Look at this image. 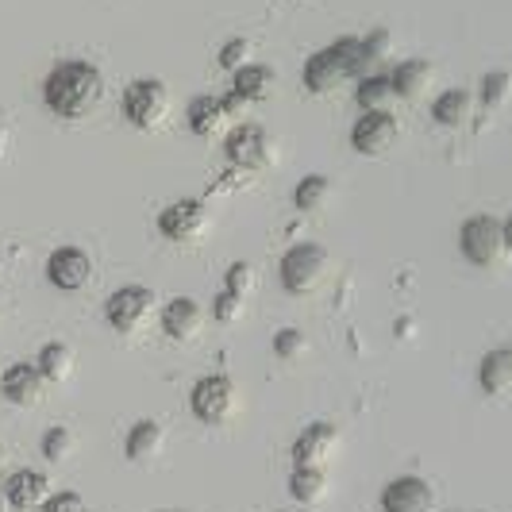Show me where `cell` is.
Listing matches in <instances>:
<instances>
[{
    "instance_id": "cell-1",
    "label": "cell",
    "mask_w": 512,
    "mask_h": 512,
    "mask_svg": "<svg viewBox=\"0 0 512 512\" xmlns=\"http://www.w3.org/2000/svg\"><path fill=\"white\" fill-rule=\"evenodd\" d=\"M104 93L101 70L89 62H58L47 81H43V101L54 116L62 120H81L89 116Z\"/></svg>"
},
{
    "instance_id": "cell-2",
    "label": "cell",
    "mask_w": 512,
    "mask_h": 512,
    "mask_svg": "<svg viewBox=\"0 0 512 512\" xmlns=\"http://www.w3.org/2000/svg\"><path fill=\"white\" fill-rule=\"evenodd\" d=\"M366 47L362 39H339L332 47H324L320 54H312L305 66V85L312 93H332L347 77H362L366 70Z\"/></svg>"
},
{
    "instance_id": "cell-3",
    "label": "cell",
    "mask_w": 512,
    "mask_h": 512,
    "mask_svg": "<svg viewBox=\"0 0 512 512\" xmlns=\"http://www.w3.org/2000/svg\"><path fill=\"white\" fill-rule=\"evenodd\" d=\"M459 247H462V258L470 262V266H497L505 251H509V243H505V224L497 220V216H470L466 224L459 228Z\"/></svg>"
},
{
    "instance_id": "cell-4",
    "label": "cell",
    "mask_w": 512,
    "mask_h": 512,
    "mask_svg": "<svg viewBox=\"0 0 512 512\" xmlns=\"http://www.w3.org/2000/svg\"><path fill=\"white\" fill-rule=\"evenodd\" d=\"M189 409L208 428L212 424H228L231 416H235V409H239V389L224 374L201 378V382L193 385V393H189Z\"/></svg>"
},
{
    "instance_id": "cell-5",
    "label": "cell",
    "mask_w": 512,
    "mask_h": 512,
    "mask_svg": "<svg viewBox=\"0 0 512 512\" xmlns=\"http://www.w3.org/2000/svg\"><path fill=\"white\" fill-rule=\"evenodd\" d=\"M328 274V251L316 243H297L293 251H285L282 258V285L293 297H305Z\"/></svg>"
},
{
    "instance_id": "cell-6",
    "label": "cell",
    "mask_w": 512,
    "mask_h": 512,
    "mask_svg": "<svg viewBox=\"0 0 512 512\" xmlns=\"http://www.w3.org/2000/svg\"><path fill=\"white\" fill-rule=\"evenodd\" d=\"M166 112H170V93H166L162 81H154V77L131 81L128 93H124V116H128L135 128L143 131L158 128L166 120Z\"/></svg>"
},
{
    "instance_id": "cell-7",
    "label": "cell",
    "mask_w": 512,
    "mask_h": 512,
    "mask_svg": "<svg viewBox=\"0 0 512 512\" xmlns=\"http://www.w3.org/2000/svg\"><path fill=\"white\" fill-rule=\"evenodd\" d=\"M151 308H154L151 289H143V285H124V289H116V293L108 297L104 316H108V324H112L120 335H131L147 324Z\"/></svg>"
},
{
    "instance_id": "cell-8",
    "label": "cell",
    "mask_w": 512,
    "mask_h": 512,
    "mask_svg": "<svg viewBox=\"0 0 512 512\" xmlns=\"http://www.w3.org/2000/svg\"><path fill=\"white\" fill-rule=\"evenodd\" d=\"M335 451H339V428L328 420H316L293 443V462L301 470H324L335 459Z\"/></svg>"
},
{
    "instance_id": "cell-9",
    "label": "cell",
    "mask_w": 512,
    "mask_h": 512,
    "mask_svg": "<svg viewBox=\"0 0 512 512\" xmlns=\"http://www.w3.org/2000/svg\"><path fill=\"white\" fill-rule=\"evenodd\" d=\"M158 231L174 243H197L208 231V208L201 201H178V205L162 208Z\"/></svg>"
},
{
    "instance_id": "cell-10",
    "label": "cell",
    "mask_w": 512,
    "mask_h": 512,
    "mask_svg": "<svg viewBox=\"0 0 512 512\" xmlns=\"http://www.w3.org/2000/svg\"><path fill=\"white\" fill-rule=\"evenodd\" d=\"M231 166L239 170H262L270 162V135L258 128V124H239L224 143Z\"/></svg>"
},
{
    "instance_id": "cell-11",
    "label": "cell",
    "mask_w": 512,
    "mask_h": 512,
    "mask_svg": "<svg viewBox=\"0 0 512 512\" xmlns=\"http://www.w3.org/2000/svg\"><path fill=\"white\" fill-rule=\"evenodd\" d=\"M397 135H401V128H397V116L393 112H366L359 124H355V131H351V147L359 154L378 158V154H385L397 143Z\"/></svg>"
},
{
    "instance_id": "cell-12",
    "label": "cell",
    "mask_w": 512,
    "mask_h": 512,
    "mask_svg": "<svg viewBox=\"0 0 512 512\" xmlns=\"http://www.w3.org/2000/svg\"><path fill=\"white\" fill-rule=\"evenodd\" d=\"M47 278H51L54 289L77 293V289H85L89 278H93V258L85 255L81 247H62V251H54L51 262H47Z\"/></svg>"
},
{
    "instance_id": "cell-13",
    "label": "cell",
    "mask_w": 512,
    "mask_h": 512,
    "mask_svg": "<svg viewBox=\"0 0 512 512\" xmlns=\"http://www.w3.org/2000/svg\"><path fill=\"white\" fill-rule=\"evenodd\" d=\"M436 505V493L424 478L405 474V478H393L382 489V509L385 512H428Z\"/></svg>"
},
{
    "instance_id": "cell-14",
    "label": "cell",
    "mask_w": 512,
    "mask_h": 512,
    "mask_svg": "<svg viewBox=\"0 0 512 512\" xmlns=\"http://www.w3.org/2000/svg\"><path fill=\"white\" fill-rule=\"evenodd\" d=\"M4 497H8V505H12L16 512H31V509H43V505L51 501L54 486L43 470H20V474L8 478Z\"/></svg>"
},
{
    "instance_id": "cell-15",
    "label": "cell",
    "mask_w": 512,
    "mask_h": 512,
    "mask_svg": "<svg viewBox=\"0 0 512 512\" xmlns=\"http://www.w3.org/2000/svg\"><path fill=\"white\" fill-rule=\"evenodd\" d=\"M43 374H39V366L35 362H16V366H8L4 374H0V393H4V401H12V405H20V409H31V405H39V397H43Z\"/></svg>"
},
{
    "instance_id": "cell-16",
    "label": "cell",
    "mask_w": 512,
    "mask_h": 512,
    "mask_svg": "<svg viewBox=\"0 0 512 512\" xmlns=\"http://www.w3.org/2000/svg\"><path fill=\"white\" fill-rule=\"evenodd\" d=\"M201 324H205V312H201L197 301H189V297H174L170 305L162 308V328H166L170 339H178V343L197 339Z\"/></svg>"
},
{
    "instance_id": "cell-17",
    "label": "cell",
    "mask_w": 512,
    "mask_h": 512,
    "mask_svg": "<svg viewBox=\"0 0 512 512\" xmlns=\"http://www.w3.org/2000/svg\"><path fill=\"white\" fill-rule=\"evenodd\" d=\"M478 385L489 397H509L512 393V347H497L489 351L482 366H478Z\"/></svg>"
},
{
    "instance_id": "cell-18",
    "label": "cell",
    "mask_w": 512,
    "mask_h": 512,
    "mask_svg": "<svg viewBox=\"0 0 512 512\" xmlns=\"http://www.w3.org/2000/svg\"><path fill=\"white\" fill-rule=\"evenodd\" d=\"M393 93L397 97H405V101H416L428 85H432V77H436V66L428 62V58H409V62H401L397 70H393Z\"/></svg>"
},
{
    "instance_id": "cell-19",
    "label": "cell",
    "mask_w": 512,
    "mask_h": 512,
    "mask_svg": "<svg viewBox=\"0 0 512 512\" xmlns=\"http://www.w3.org/2000/svg\"><path fill=\"white\" fill-rule=\"evenodd\" d=\"M228 120V108H224V97H197L189 104V131L197 139H212L216 131L224 128Z\"/></svg>"
},
{
    "instance_id": "cell-20",
    "label": "cell",
    "mask_w": 512,
    "mask_h": 512,
    "mask_svg": "<svg viewBox=\"0 0 512 512\" xmlns=\"http://www.w3.org/2000/svg\"><path fill=\"white\" fill-rule=\"evenodd\" d=\"M162 443H166V432H162V424L158 420H139L135 428L128 432V443H124V451H128L131 462H151L158 451H162Z\"/></svg>"
},
{
    "instance_id": "cell-21",
    "label": "cell",
    "mask_w": 512,
    "mask_h": 512,
    "mask_svg": "<svg viewBox=\"0 0 512 512\" xmlns=\"http://www.w3.org/2000/svg\"><path fill=\"white\" fill-rule=\"evenodd\" d=\"M470 108H474V97L466 89H447L436 104H432V116L443 128H462L470 120Z\"/></svg>"
},
{
    "instance_id": "cell-22",
    "label": "cell",
    "mask_w": 512,
    "mask_h": 512,
    "mask_svg": "<svg viewBox=\"0 0 512 512\" xmlns=\"http://www.w3.org/2000/svg\"><path fill=\"white\" fill-rule=\"evenodd\" d=\"M39 374L47 378V382H66L70 374H74V351H70V343H47L43 351H39Z\"/></svg>"
},
{
    "instance_id": "cell-23",
    "label": "cell",
    "mask_w": 512,
    "mask_h": 512,
    "mask_svg": "<svg viewBox=\"0 0 512 512\" xmlns=\"http://www.w3.org/2000/svg\"><path fill=\"white\" fill-rule=\"evenodd\" d=\"M393 77L385 74H370L359 81V93H355V101L362 104V112H389V104H393Z\"/></svg>"
},
{
    "instance_id": "cell-24",
    "label": "cell",
    "mask_w": 512,
    "mask_h": 512,
    "mask_svg": "<svg viewBox=\"0 0 512 512\" xmlns=\"http://www.w3.org/2000/svg\"><path fill=\"white\" fill-rule=\"evenodd\" d=\"M289 493H293V501H301V505H320L324 497H328V478H324V470H293V478H289Z\"/></svg>"
},
{
    "instance_id": "cell-25",
    "label": "cell",
    "mask_w": 512,
    "mask_h": 512,
    "mask_svg": "<svg viewBox=\"0 0 512 512\" xmlns=\"http://www.w3.org/2000/svg\"><path fill=\"white\" fill-rule=\"evenodd\" d=\"M270 89H274V70H270V66L247 62V66L235 74V93L247 97V101H262Z\"/></svg>"
},
{
    "instance_id": "cell-26",
    "label": "cell",
    "mask_w": 512,
    "mask_h": 512,
    "mask_svg": "<svg viewBox=\"0 0 512 512\" xmlns=\"http://www.w3.org/2000/svg\"><path fill=\"white\" fill-rule=\"evenodd\" d=\"M328 197H332V181L324 178V174H308L297 185V193H293V205L301 208V212H320V208L328 205Z\"/></svg>"
},
{
    "instance_id": "cell-27",
    "label": "cell",
    "mask_w": 512,
    "mask_h": 512,
    "mask_svg": "<svg viewBox=\"0 0 512 512\" xmlns=\"http://www.w3.org/2000/svg\"><path fill=\"white\" fill-rule=\"evenodd\" d=\"M74 447H77L74 432H70L66 424H54L51 432L43 436V459H47V462H66L70 455H74Z\"/></svg>"
},
{
    "instance_id": "cell-28",
    "label": "cell",
    "mask_w": 512,
    "mask_h": 512,
    "mask_svg": "<svg viewBox=\"0 0 512 512\" xmlns=\"http://www.w3.org/2000/svg\"><path fill=\"white\" fill-rule=\"evenodd\" d=\"M512 93V77L505 70H493V74L482 77V104L486 108H501V104L509 101Z\"/></svg>"
},
{
    "instance_id": "cell-29",
    "label": "cell",
    "mask_w": 512,
    "mask_h": 512,
    "mask_svg": "<svg viewBox=\"0 0 512 512\" xmlns=\"http://www.w3.org/2000/svg\"><path fill=\"white\" fill-rule=\"evenodd\" d=\"M305 347H308V339L301 328H282V332L274 335V355L285 362H293V359H301L305 355Z\"/></svg>"
},
{
    "instance_id": "cell-30",
    "label": "cell",
    "mask_w": 512,
    "mask_h": 512,
    "mask_svg": "<svg viewBox=\"0 0 512 512\" xmlns=\"http://www.w3.org/2000/svg\"><path fill=\"white\" fill-rule=\"evenodd\" d=\"M247 54H251V43H247V39H228V43L220 47V66L231 70V74H239V70L247 66Z\"/></svg>"
},
{
    "instance_id": "cell-31",
    "label": "cell",
    "mask_w": 512,
    "mask_h": 512,
    "mask_svg": "<svg viewBox=\"0 0 512 512\" xmlns=\"http://www.w3.org/2000/svg\"><path fill=\"white\" fill-rule=\"evenodd\" d=\"M255 289V270L247 266V262H235L228 270V293H235V297H247Z\"/></svg>"
},
{
    "instance_id": "cell-32",
    "label": "cell",
    "mask_w": 512,
    "mask_h": 512,
    "mask_svg": "<svg viewBox=\"0 0 512 512\" xmlns=\"http://www.w3.org/2000/svg\"><path fill=\"white\" fill-rule=\"evenodd\" d=\"M212 316H216L220 324L239 320V316H243V297H235V293H228V289H224V293L216 297V305H212Z\"/></svg>"
},
{
    "instance_id": "cell-33",
    "label": "cell",
    "mask_w": 512,
    "mask_h": 512,
    "mask_svg": "<svg viewBox=\"0 0 512 512\" xmlns=\"http://www.w3.org/2000/svg\"><path fill=\"white\" fill-rule=\"evenodd\" d=\"M362 47H366V58H370V62H378V58H385L389 47H393V35H389L385 27H378V31H370V35L362 39Z\"/></svg>"
},
{
    "instance_id": "cell-34",
    "label": "cell",
    "mask_w": 512,
    "mask_h": 512,
    "mask_svg": "<svg viewBox=\"0 0 512 512\" xmlns=\"http://www.w3.org/2000/svg\"><path fill=\"white\" fill-rule=\"evenodd\" d=\"M43 512H85V501L70 493V489H62V493H54L51 501L43 505Z\"/></svg>"
},
{
    "instance_id": "cell-35",
    "label": "cell",
    "mask_w": 512,
    "mask_h": 512,
    "mask_svg": "<svg viewBox=\"0 0 512 512\" xmlns=\"http://www.w3.org/2000/svg\"><path fill=\"white\" fill-rule=\"evenodd\" d=\"M247 97H239V93H235V89H231L228 97H224V108H228V116H243V112H247Z\"/></svg>"
},
{
    "instance_id": "cell-36",
    "label": "cell",
    "mask_w": 512,
    "mask_h": 512,
    "mask_svg": "<svg viewBox=\"0 0 512 512\" xmlns=\"http://www.w3.org/2000/svg\"><path fill=\"white\" fill-rule=\"evenodd\" d=\"M505 243H509V251H512V216L505 220Z\"/></svg>"
},
{
    "instance_id": "cell-37",
    "label": "cell",
    "mask_w": 512,
    "mask_h": 512,
    "mask_svg": "<svg viewBox=\"0 0 512 512\" xmlns=\"http://www.w3.org/2000/svg\"><path fill=\"white\" fill-rule=\"evenodd\" d=\"M0 466H4V443H0Z\"/></svg>"
}]
</instances>
